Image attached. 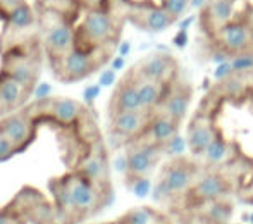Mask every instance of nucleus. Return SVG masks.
I'll return each instance as SVG.
<instances>
[{
  "label": "nucleus",
  "instance_id": "f257e3e1",
  "mask_svg": "<svg viewBox=\"0 0 253 224\" xmlns=\"http://www.w3.org/2000/svg\"><path fill=\"white\" fill-rule=\"evenodd\" d=\"M203 169L205 168H202L197 161L184 157H177L167 162L155 184L153 197L157 200H166L170 204H183Z\"/></svg>",
  "mask_w": 253,
  "mask_h": 224
},
{
  "label": "nucleus",
  "instance_id": "f03ea898",
  "mask_svg": "<svg viewBox=\"0 0 253 224\" xmlns=\"http://www.w3.org/2000/svg\"><path fill=\"white\" fill-rule=\"evenodd\" d=\"M240 184L234 183V176L222 168H209L207 166L183 200L181 211H195L205 204L226 200L229 195L236 193Z\"/></svg>",
  "mask_w": 253,
  "mask_h": 224
},
{
  "label": "nucleus",
  "instance_id": "7ed1b4c3",
  "mask_svg": "<svg viewBox=\"0 0 253 224\" xmlns=\"http://www.w3.org/2000/svg\"><path fill=\"white\" fill-rule=\"evenodd\" d=\"M98 48L84 50V48L74 45L73 50L67 52L62 59L52 64L55 76L64 83H76V81H81L90 74H93L109 57L103 52H98Z\"/></svg>",
  "mask_w": 253,
  "mask_h": 224
},
{
  "label": "nucleus",
  "instance_id": "20e7f679",
  "mask_svg": "<svg viewBox=\"0 0 253 224\" xmlns=\"http://www.w3.org/2000/svg\"><path fill=\"white\" fill-rule=\"evenodd\" d=\"M64 179H66L67 186H69L71 197H73L74 204H76L83 219L91 214H97L98 211H102L112 200V190H103V188L97 186L78 171L64 176Z\"/></svg>",
  "mask_w": 253,
  "mask_h": 224
},
{
  "label": "nucleus",
  "instance_id": "39448f33",
  "mask_svg": "<svg viewBox=\"0 0 253 224\" xmlns=\"http://www.w3.org/2000/svg\"><path fill=\"white\" fill-rule=\"evenodd\" d=\"M162 148L143 136L129 141L126 150V178H147L162 157Z\"/></svg>",
  "mask_w": 253,
  "mask_h": 224
},
{
  "label": "nucleus",
  "instance_id": "423d86ee",
  "mask_svg": "<svg viewBox=\"0 0 253 224\" xmlns=\"http://www.w3.org/2000/svg\"><path fill=\"white\" fill-rule=\"evenodd\" d=\"M80 38L83 45H76L84 50H93L114 38L112 17L102 9H90L80 26Z\"/></svg>",
  "mask_w": 253,
  "mask_h": 224
},
{
  "label": "nucleus",
  "instance_id": "0eeeda50",
  "mask_svg": "<svg viewBox=\"0 0 253 224\" xmlns=\"http://www.w3.org/2000/svg\"><path fill=\"white\" fill-rule=\"evenodd\" d=\"M220 134L219 128L213 123L212 114L205 111H198L191 119L190 126H188V148H190L191 155L197 159L203 157L209 150L210 145L215 141V138Z\"/></svg>",
  "mask_w": 253,
  "mask_h": 224
},
{
  "label": "nucleus",
  "instance_id": "6e6552de",
  "mask_svg": "<svg viewBox=\"0 0 253 224\" xmlns=\"http://www.w3.org/2000/svg\"><path fill=\"white\" fill-rule=\"evenodd\" d=\"M153 112L140 109V111H126L110 116V133L123 141H133L143 136L150 124Z\"/></svg>",
  "mask_w": 253,
  "mask_h": 224
},
{
  "label": "nucleus",
  "instance_id": "1a4fd4ad",
  "mask_svg": "<svg viewBox=\"0 0 253 224\" xmlns=\"http://www.w3.org/2000/svg\"><path fill=\"white\" fill-rule=\"evenodd\" d=\"M177 60L174 55L167 52H153V54L143 57L136 66L133 67L134 73L145 76L148 80L160 81L164 85H170L177 78Z\"/></svg>",
  "mask_w": 253,
  "mask_h": 224
},
{
  "label": "nucleus",
  "instance_id": "9d476101",
  "mask_svg": "<svg viewBox=\"0 0 253 224\" xmlns=\"http://www.w3.org/2000/svg\"><path fill=\"white\" fill-rule=\"evenodd\" d=\"M80 174L95 183L103 190H112L110 186V171H109V157L107 150L103 147L102 140H97L91 143L90 152L80 162V168L76 169Z\"/></svg>",
  "mask_w": 253,
  "mask_h": 224
},
{
  "label": "nucleus",
  "instance_id": "9b49d317",
  "mask_svg": "<svg viewBox=\"0 0 253 224\" xmlns=\"http://www.w3.org/2000/svg\"><path fill=\"white\" fill-rule=\"evenodd\" d=\"M215 38L220 50L227 52L231 57L241 54V52L253 50V42L248 24L241 23V21H229V23L222 24L215 31Z\"/></svg>",
  "mask_w": 253,
  "mask_h": 224
},
{
  "label": "nucleus",
  "instance_id": "f8f14e48",
  "mask_svg": "<svg viewBox=\"0 0 253 224\" xmlns=\"http://www.w3.org/2000/svg\"><path fill=\"white\" fill-rule=\"evenodd\" d=\"M0 131L12 141L17 152H23L35 140L37 123L26 112L12 114L0 121Z\"/></svg>",
  "mask_w": 253,
  "mask_h": 224
},
{
  "label": "nucleus",
  "instance_id": "ddd939ff",
  "mask_svg": "<svg viewBox=\"0 0 253 224\" xmlns=\"http://www.w3.org/2000/svg\"><path fill=\"white\" fill-rule=\"evenodd\" d=\"M191 95H193V90H191L190 85L183 83V81H179L176 78V80L169 85L162 102H160V105L155 111L162 112V114H166V116L183 123L184 116H186L188 109H190Z\"/></svg>",
  "mask_w": 253,
  "mask_h": 224
},
{
  "label": "nucleus",
  "instance_id": "4468645a",
  "mask_svg": "<svg viewBox=\"0 0 253 224\" xmlns=\"http://www.w3.org/2000/svg\"><path fill=\"white\" fill-rule=\"evenodd\" d=\"M179 121L172 119V117L166 116L162 112L153 111L150 124H148L147 131H145L143 138L164 150L167 147H172L179 140Z\"/></svg>",
  "mask_w": 253,
  "mask_h": 224
},
{
  "label": "nucleus",
  "instance_id": "2eb2a0df",
  "mask_svg": "<svg viewBox=\"0 0 253 224\" xmlns=\"http://www.w3.org/2000/svg\"><path fill=\"white\" fill-rule=\"evenodd\" d=\"M141 109V102H140V95H138V88L134 85V80L131 76V73H127V76H124L121 80V83L116 87L110 98V105H109V114L119 112H126V111H140Z\"/></svg>",
  "mask_w": 253,
  "mask_h": 224
},
{
  "label": "nucleus",
  "instance_id": "dca6fc26",
  "mask_svg": "<svg viewBox=\"0 0 253 224\" xmlns=\"http://www.w3.org/2000/svg\"><path fill=\"white\" fill-rule=\"evenodd\" d=\"M50 190L53 193V198H55V212L59 216V221H62V224L80 223L83 218H81L80 211H78L76 204L71 197L69 186H67L64 176L50 181Z\"/></svg>",
  "mask_w": 253,
  "mask_h": 224
},
{
  "label": "nucleus",
  "instance_id": "f3484780",
  "mask_svg": "<svg viewBox=\"0 0 253 224\" xmlns=\"http://www.w3.org/2000/svg\"><path fill=\"white\" fill-rule=\"evenodd\" d=\"M76 45L74 40V31L67 23H59L52 26L45 38V47H47V54L50 57V62L60 60L67 52H71Z\"/></svg>",
  "mask_w": 253,
  "mask_h": 224
},
{
  "label": "nucleus",
  "instance_id": "a211bd4d",
  "mask_svg": "<svg viewBox=\"0 0 253 224\" xmlns=\"http://www.w3.org/2000/svg\"><path fill=\"white\" fill-rule=\"evenodd\" d=\"M129 73H131V76H133L134 85H136V88H138L141 109L153 112L160 105V102H162L169 85H164V83H160V81H153L145 76H140V74L134 73L133 69H131Z\"/></svg>",
  "mask_w": 253,
  "mask_h": 224
},
{
  "label": "nucleus",
  "instance_id": "6ab92c4d",
  "mask_svg": "<svg viewBox=\"0 0 253 224\" xmlns=\"http://www.w3.org/2000/svg\"><path fill=\"white\" fill-rule=\"evenodd\" d=\"M30 93L31 90L24 88L19 81L10 78L9 74L2 73L0 76V112L23 105Z\"/></svg>",
  "mask_w": 253,
  "mask_h": 224
},
{
  "label": "nucleus",
  "instance_id": "aec40b11",
  "mask_svg": "<svg viewBox=\"0 0 253 224\" xmlns=\"http://www.w3.org/2000/svg\"><path fill=\"white\" fill-rule=\"evenodd\" d=\"M83 105L80 102L73 100V98H52L50 105V116L55 123L62 124V126H71V124L78 123L83 117Z\"/></svg>",
  "mask_w": 253,
  "mask_h": 224
},
{
  "label": "nucleus",
  "instance_id": "412c9836",
  "mask_svg": "<svg viewBox=\"0 0 253 224\" xmlns=\"http://www.w3.org/2000/svg\"><path fill=\"white\" fill-rule=\"evenodd\" d=\"M138 17L141 19L140 26L145 28L147 31H153V33H162L176 21V17L170 16L164 7H148V9H143Z\"/></svg>",
  "mask_w": 253,
  "mask_h": 224
},
{
  "label": "nucleus",
  "instance_id": "4be33fe9",
  "mask_svg": "<svg viewBox=\"0 0 253 224\" xmlns=\"http://www.w3.org/2000/svg\"><path fill=\"white\" fill-rule=\"evenodd\" d=\"M119 219L126 224H172L166 214H162L153 207H148V205L129 209Z\"/></svg>",
  "mask_w": 253,
  "mask_h": 224
},
{
  "label": "nucleus",
  "instance_id": "5701e85b",
  "mask_svg": "<svg viewBox=\"0 0 253 224\" xmlns=\"http://www.w3.org/2000/svg\"><path fill=\"white\" fill-rule=\"evenodd\" d=\"M209 17L212 19V23L217 24V30H219L222 24L229 23L233 19L234 14V2L233 0H212L209 3Z\"/></svg>",
  "mask_w": 253,
  "mask_h": 224
},
{
  "label": "nucleus",
  "instance_id": "b1692460",
  "mask_svg": "<svg viewBox=\"0 0 253 224\" xmlns=\"http://www.w3.org/2000/svg\"><path fill=\"white\" fill-rule=\"evenodd\" d=\"M7 19H9V24L14 30H26V28H30L33 24L35 14L31 10V7L26 2H23L21 5H17L16 9H12L7 14Z\"/></svg>",
  "mask_w": 253,
  "mask_h": 224
},
{
  "label": "nucleus",
  "instance_id": "393cba45",
  "mask_svg": "<svg viewBox=\"0 0 253 224\" xmlns=\"http://www.w3.org/2000/svg\"><path fill=\"white\" fill-rule=\"evenodd\" d=\"M231 66H233L234 74H245L253 71V50L233 55L231 57Z\"/></svg>",
  "mask_w": 253,
  "mask_h": 224
},
{
  "label": "nucleus",
  "instance_id": "a878e982",
  "mask_svg": "<svg viewBox=\"0 0 253 224\" xmlns=\"http://www.w3.org/2000/svg\"><path fill=\"white\" fill-rule=\"evenodd\" d=\"M162 7L177 19L186 12V9L190 7V0H162Z\"/></svg>",
  "mask_w": 253,
  "mask_h": 224
},
{
  "label": "nucleus",
  "instance_id": "bb28decb",
  "mask_svg": "<svg viewBox=\"0 0 253 224\" xmlns=\"http://www.w3.org/2000/svg\"><path fill=\"white\" fill-rule=\"evenodd\" d=\"M0 224H26V218L9 205L5 209H0Z\"/></svg>",
  "mask_w": 253,
  "mask_h": 224
},
{
  "label": "nucleus",
  "instance_id": "cd10ccee",
  "mask_svg": "<svg viewBox=\"0 0 253 224\" xmlns=\"http://www.w3.org/2000/svg\"><path fill=\"white\" fill-rule=\"evenodd\" d=\"M236 195L240 202L253 205V174L247 181H243V183L240 184V188L236 190Z\"/></svg>",
  "mask_w": 253,
  "mask_h": 224
},
{
  "label": "nucleus",
  "instance_id": "c85d7f7f",
  "mask_svg": "<svg viewBox=\"0 0 253 224\" xmlns=\"http://www.w3.org/2000/svg\"><path fill=\"white\" fill-rule=\"evenodd\" d=\"M14 154H17L16 147L12 145V141L5 136V134L0 131V162L9 161Z\"/></svg>",
  "mask_w": 253,
  "mask_h": 224
},
{
  "label": "nucleus",
  "instance_id": "c756f323",
  "mask_svg": "<svg viewBox=\"0 0 253 224\" xmlns=\"http://www.w3.org/2000/svg\"><path fill=\"white\" fill-rule=\"evenodd\" d=\"M100 90H102L100 85H88V87L84 88V91H83V102L88 105V107H91V105H93V102L97 100L98 95H100Z\"/></svg>",
  "mask_w": 253,
  "mask_h": 224
},
{
  "label": "nucleus",
  "instance_id": "7c9ffc66",
  "mask_svg": "<svg viewBox=\"0 0 253 224\" xmlns=\"http://www.w3.org/2000/svg\"><path fill=\"white\" fill-rule=\"evenodd\" d=\"M233 74H234V71H233V66H231V60H226V62L217 64L213 76H215V80L222 81V80H226V78L233 76Z\"/></svg>",
  "mask_w": 253,
  "mask_h": 224
},
{
  "label": "nucleus",
  "instance_id": "2f4dec72",
  "mask_svg": "<svg viewBox=\"0 0 253 224\" xmlns=\"http://www.w3.org/2000/svg\"><path fill=\"white\" fill-rule=\"evenodd\" d=\"M33 95H35V98L37 100H45V98H50V95H52V87L48 83H38V85H35V88H33Z\"/></svg>",
  "mask_w": 253,
  "mask_h": 224
},
{
  "label": "nucleus",
  "instance_id": "473e14b6",
  "mask_svg": "<svg viewBox=\"0 0 253 224\" xmlns=\"http://www.w3.org/2000/svg\"><path fill=\"white\" fill-rule=\"evenodd\" d=\"M114 83H116V71H114L112 67L102 71L100 78H98V85H100L102 88H105V87H112Z\"/></svg>",
  "mask_w": 253,
  "mask_h": 224
},
{
  "label": "nucleus",
  "instance_id": "72a5a7b5",
  "mask_svg": "<svg viewBox=\"0 0 253 224\" xmlns=\"http://www.w3.org/2000/svg\"><path fill=\"white\" fill-rule=\"evenodd\" d=\"M190 42V35H188V30H177L176 35L172 37V44L174 47L177 48H184Z\"/></svg>",
  "mask_w": 253,
  "mask_h": 224
},
{
  "label": "nucleus",
  "instance_id": "f704fd0d",
  "mask_svg": "<svg viewBox=\"0 0 253 224\" xmlns=\"http://www.w3.org/2000/svg\"><path fill=\"white\" fill-rule=\"evenodd\" d=\"M24 0H0V10L3 14H9L12 9H16L17 5H21Z\"/></svg>",
  "mask_w": 253,
  "mask_h": 224
},
{
  "label": "nucleus",
  "instance_id": "c9c22d12",
  "mask_svg": "<svg viewBox=\"0 0 253 224\" xmlns=\"http://www.w3.org/2000/svg\"><path fill=\"white\" fill-rule=\"evenodd\" d=\"M117 50H119V55L126 57L131 52V44H129V42H121L119 48H117Z\"/></svg>",
  "mask_w": 253,
  "mask_h": 224
},
{
  "label": "nucleus",
  "instance_id": "e433bc0d",
  "mask_svg": "<svg viewBox=\"0 0 253 224\" xmlns=\"http://www.w3.org/2000/svg\"><path fill=\"white\" fill-rule=\"evenodd\" d=\"M124 67V57L123 55H117L112 59V69L114 71H121Z\"/></svg>",
  "mask_w": 253,
  "mask_h": 224
},
{
  "label": "nucleus",
  "instance_id": "4c0bfd02",
  "mask_svg": "<svg viewBox=\"0 0 253 224\" xmlns=\"http://www.w3.org/2000/svg\"><path fill=\"white\" fill-rule=\"evenodd\" d=\"M88 9H102V2L103 0H81Z\"/></svg>",
  "mask_w": 253,
  "mask_h": 224
},
{
  "label": "nucleus",
  "instance_id": "58836bf2",
  "mask_svg": "<svg viewBox=\"0 0 253 224\" xmlns=\"http://www.w3.org/2000/svg\"><path fill=\"white\" fill-rule=\"evenodd\" d=\"M193 23H195V16H188V17H184V19L179 23V30H188V28H190Z\"/></svg>",
  "mask_w": 253,
  "mask_h": 224
},
{
  "label": "nucleus",
  "instance_id": "ea45409f",
  "mask_svg": "<svg viewBox=\"0 0 253 224\" xmlns=\"http://www.w3.org/2000/svg\"><path fill=\"white\" fill-rule=\"evenodd\" d=\"M207 0H190V5L193 7V9H202L203 5H205Z\"/></svg>",
  "mask_w": 253,
  "mask_h": 224
},
{
  "label": "nucleus",
  "instance_id": "a19ab883",
  "mask_svg": "<svg viewBox=\"0 0 253 224\" xmlns=\"http://www.w3.org/2000/svg\"><path fill=\"white\" fill-rule=\"evenodd\" d=\"M247 24H248V30H250V35H252V42H253V16H250V17H248Z\"/></svg>",
  "mask_w": 253,
  "mask_h": 224
},
{
  "label": "nucleus",
  "instance_id": "79ce46f5",
  "mask_svg": "<svg viewBox=\"0 0 253 224\" xmlns=\"http://www.w3.org/2000/svg\"><path fill=\"white\" fill-rule=\"evenodd\" d=\"M112 224H126V223H123V221H121V219H117V221H114Z\"/></svg>",
  "mask_w": 253,
  "mask_h": 224
},
{
  "label": "nucleus",
  "instance_id": "37998d69",
  "mask_svg": "<svg viewBox=\"0 0 253 224\" xmlns=\"http://www.w3.org/2000/svg\"><path fill=\"white\" fill-rule=\"evenodd\" d=\"M110 224H112V223H110Z\"/></svg>",
  "mask_w": 253,
  "mask_h": 224
}]
</instances>
